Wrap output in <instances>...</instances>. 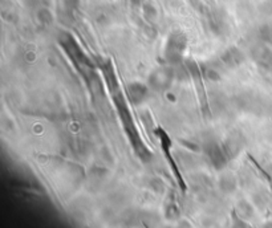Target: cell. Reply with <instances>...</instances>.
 I'll return each instance as SVG.
<instances>
[{
    "instance_id": "52a82bcc",
    "label": "cell",
    "mask_w": 272,
    "mask_h": 228,
    "mask_svg": "<svg viewBox=\"0 0 272 228\" xmlns=\"http://www.w3.org/2000/svg\"><path fill=\"white\" fill-rule=\"evenodd\" d=\"M143 13H145L146 19L147 20H154L158 15L155 7H154L153 4H150V3L143 4Z\"/></svg>"
},
{
    "instance_id": "8992f818",
    "label": "cell",
    "mask_w": 272,
    "mask_h": 228,
    "mask_svg": "<svg viewBox=\"0 0 272 228\" xmlns=\"http://www.w3.org/2000/svg\"><path fill=\"white\" fill-rule=\"evenodd\" d=\"M37 20L43 25H49L53 21V15H52V12L47 7H43L37 11Z\"/></svg>"
},
{
    "instance_id": "ba28073f",
    "label": "cell",
    "mask_w": 272,
    "mask_h": 228,
    "mask_svg": "<svg viewBox=\"0 0 272 228\" xmlns=\"http://www.w3.org/2000/svg\"><path fill=\"white\" fill-rule=\"evenodd\" d=\"M80 0H63L64 4V9L67 12H72L75 11L76 8L79 7Z\"/></svg>"
},
{
    "instance_id": "9c48e42d",
    "label": "cell",
    "mask_w": 272,
    "mask_h": 228,
    "mask_svg": "<svg viewBox=\"0 0 272 228\" xmlns=\"http://www.w3.org/2000/svg\"><path fill=\"white\" fill-rule=\"evenodd\" d=\"M261 32H262V36H263V39L271 41L272 40V27H270V25H266V27L262 28Z\"/></svg>"
},
{
    "instance_id": "6da1fadb",
    "label": "cell",
    "mask_w": 272,
    "mask_h": 228,
    "mask_svg": "<svg viewBox=\"0 0 272 228\" xmlns=\"http://www.w3.org/2000/svg\"><path fill=\"white\" fill-rule=\"evenodd\" d=\"M187 45L186 36L182 32H173L166 44V57L170 63H178Z\"/></svg>"
},
{
    "instance_id": "8fae6325",
    "label": "cell",
    "mask_w": 272,
    "mask_h": 228,
    "mask_svg": "<svg viewBox=\"0 0 272 228\" xmlns=\"http://www.w3.org/2000/svg\"><path fill=\"white\" fill-rule=\"evenodd\" d=\"M43 0H27V3L29 4V5H36V4L41 3Z\"/></svg>"
},
{
    "instance_id": "3957f363",
    "label": "cell",
    "mask_w": 272,
    "mask_h": 228,
    "mask_svg": "<svg viewBox=\"0 0 272 228\" xmlns=\"http://www.w3.org/2000/svg\"><path fill=\"white\" fill-rule=\"evenodd\" d=\"M206 151H207V155H209L213 165L217 169H221L222 166L226 165V153L223 147H221L217 143H210Z\"/></svg>"
},
{
    "instance_id": "277c9868",
    "label": "cell",
    "mask_w": 272,
    "mask_h": 228,
    "mask_svg": "<svg viewBox=\"0 0 272 228\" xmlns=\"http://www.w3.org/2000/svg\"><path fill=\"white\" fill-rule=\"evenodd\" d=\"M128 97L133 104H141L147 97V87L141 83H133L128 87Z\"/></svg>"
},
{
    "instance_id": "5b68a950",
    "label": "cell",
    "mask_w": 272,
    "mask_h": 228,
    "mask_svg": "<svg viewBox=\"0 0 272 228\" xmlns=\"http://www.w3.org/2000/svg\"><path fill=\"white\" fill-rule=\"evenodd\" d=\"M222 61L231 68L239 67L245 61V55L238 48H230L222 55Z\"/></svg>"
},
{
    "instance_id": "7a4b0ae2",
    "label": "cell",
    "mask_w": 272,
    "mask_h": 228,
    "mask_svg": "<svg viewBox=\"0 0 272 228\" xmlns=\"http://www.w3.org/2000/svg\"><path fill=\"white\" fill-rule=\"evenodd\" d=\"M171 81H173V72L165 68L154 72L149 79L150 87L155 91H165L166 88L170 87Z\"/></svg>"
},
{
    "instance_id": "30bf717a",
    "label": "cell",
    "mask_w": 272,
    "mask_h": 228,
    "mask_svg": "<svg viewBox=\"0 0 272 228\" xmlns=\"http://www.w3.org/2000/svg\"><path fill=\"white\" fill-rule=\"evenodd\" d=\"M205 76L209 80H213V81H218V80L221 79V77H219V75H218L217 72L214 71V69H206Z\"/></svg>"
}]
</instances>
